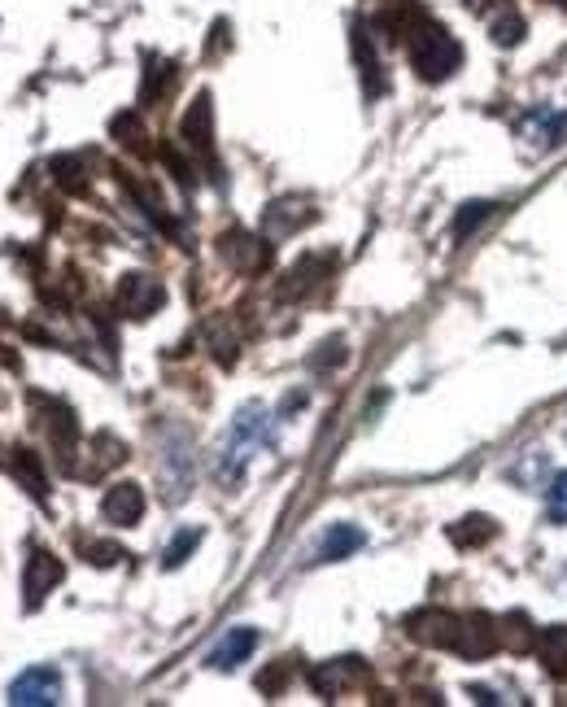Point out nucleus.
Listing matches in <instances>:
<instances>
[{
  "label": "nucleus",
  "mask_w": 567,
  "mask_h": 707,
  "mask_svg": "<svg viewBox=\"0 0 567 707\" xmlns=\"http://www.w3.org/2000/svg\"><path fill=\"white\" fill-rule=\"evenodd\" d=\"M271 441V428H267V410L263 406H245L219 450V480H241L245 476V463H250V450L267 445Z\"/></svg>",
  "instance_id": "obj_2"
},
{
  "label": "nucleus",
  "mask_w": 567,
  "mask_h": 707,
  "mask_svg": "<svg viewBox=\"0 0 567 707\" xmlns=\"http://www.w3.org/2000/svg\"><path fill=\"white\" fill-rule=\"evenodd\" d=\"M61 699V677L57 669H26L13 686H9V704L18 707H44Z\"/></svg>",
  "instance_id": "obj_3"
},
{
  "label": "nucleus",
  "mask_w": 567,
  "mask_h": 707,
  "mask_svg": "<svg viewBox=\"0 0 567 707\" xmlns=\"http://www.w3.org/2000/svg\"><path fill=\"white\" fill-rule=\"evenodd\" d=\"M61 581V564L53 559V555H44V550H35L31 555V564H26V581H22V590H26V603L35 607L53 586Z\"/></svg>",
  "instance_id": "obj_8"
},
{
  "label": "nucleus",
  "mask_w": 567,
  "mask_h": 707,
  "mask_svg": "<svg viewBox=\"0 0 567 707\" xmlns=\"http://www.w3.org/2000/svg\"><path fill=\"white\" fill-rule=\"evenodd\" d=\"M406 629L419 642H432V647H454L459 642V616H450V612H419V616L406 621Z\"/></svg>",
  "instance_id": "obj_5"
},
{
  "label": "nucleus",
  "mask_w": 567,
  "mask_h": 707,
  "mask_svg": "<svg viewBox=\"0 0 567 707\" xmlns=\"http://www.w3.org/2000/svg\"><path fill=\"white\" fill-rule=\"evenodd\" d=\"M362 673H367V669H362V660H332V664H327V669H319L310 682H314V691H319V695H327V699H332V695H340L345 686H354Z\"/></svg>",
  "instance_id": "obj_11"
},
{
  "label": "nucleus",
  "mask_w": 567,
  "mask_h": 707,
  "mask_svg": "<svg viewBox=\"0 0 567 707\" xmlns=\"http://www.w3.org/2000/svg\"><path fill=\"white\" fill-rule=\"evenodd\" d=\"M254 647H258V634L254 629H232L215 651H210V669H236V664H245L250 656H254Z\"/></svg>",
  "instance_id": "obj_10"
},
{
  "label": "nucleus",
  "mask_w": 567,
  "mask_h": 707,
  "mask_svg": "<svg viewBox=\"0 0 567 707\" xmlns=\"http://www.w3.org/2000/svg\"><path fill=\"white\" fill-rule=\"evenodd\" d=\"M162 302H166V293H162V285H158L153 276H123V285H118V306H123L131 320H149Z\"/></svg>",
  "instance_id": "obj_4"
},
{
  "label": "nucleus",
  "mask_w": 567,
  "mask_h": 707,
  "mask_svg": "<svg viewBox=\"0 0 567 707\" xmlns=\"http://www.w3.org/2000/svg\"><path fill=\"white\" fill-rule=\"evenodd\" d=\"M223 258L236 267V271H258L271 263V250L258 241V236H245V232H232L223 236Z\"/></svg>",
  "instance_id": "obj_6"
},
{
  "label": "nucleus",
  "mask_w": 567,
  "mask_h": 707,
  "mask_svg": "<svg viewBox=\"0 0 567 707\" xmlns=\"http://www.w3.org/2000/svg\"><path fill=\"white\" fill-rule=\"evenodd\" d=\"M489 13H494V18H489V31H494V39H498V44H520V39H524V18H520L507 0H502V4H494Z\"/></svg>",
  "instance_id": "obj_14"
},
{
  "label": "nucleus",
  "mask_w": 567,
  "mask_h": 707,
  "mask_svg": "<svg viewBox=\"0 0 567 707\" xmlns=\"http://www.w3.org/2000/svg\"><path fill=\"white\" fill-rule=\"evenodd\" d=\"M184 136H188V144H193V149L210 153V96H201V101L188 109V118H184Z\"/></svg>",
  "instance_id": "obj_15"
},
{
  "label": "nucleus",
  "mask_w": 567,
  "mask_h": 707,
  "mask_svg": "<svg viewBox=\"0 0 567 707\" xmlns=\"http://www.w3.org/2000/svg\"><path fill=\"white\" fill-rule=\"evenodd\" d=\"M494 215V201H472V206H463V215H459V223H454V236L463 241L472 228H481L485 219Z\"/></svg>",
  "instance_id": "obj_17"
},
{
  "label": "nucleus",
  "mask_w": 567,
  "mask_h": 707,
  "mask_svg": "<svg viewBox=\"0 0 567 707\" xmlns=\"http://www.w3.org/2000/svg\"><path fill=\"white\" fill-rule=\"evenodd\" d=\"M406 53H410V66L424 74V79H450L454 70H459V61H463V48H459V39L445 31V26H437V22H424V26H415L410 35H406Z\"/></svg>",
  "instance_id": "obj_1"
},
{
  "label": "nucleus",
  "mask_w": 567,
  "mask_h": 707,
  "mask_svg": "<svg viewBox=\"0 0 567 707\" xmlns=\"http://www.w3.org/2000/svg\"><path fill=\"white\" fill-rule=\"evenodd\" d=\"M537 656L551 669V677L567 682V625H551L537 634Z\"/></svg>",
  "instance_id": "obj_12"
},
{
  "label": "nucleus",
  "mask_w": 567,
  "mask_h": 707,
  "mask_svg": "<svg viewBox=\"0 0 567 707\" xmlns=\"http://www.w3.org/2000/svg\"><path fill=\"white\" fill-rule=\"evenodd\" d=\"M524 131L537 140V144H564L567 140V114H559V109H537V114H529L524 118Z\"/></svg>",
  "instance_id": "obj_13"
},
{
  "label": "nucleus",
  "mask_w": 567,
  "mask_h": 707,
  "mask_svg": "<svg viewBox=\"0 0 567 707\" xmlns=\"http://www.w3.org/2000/svg\"><path fill=\"white\" fill-rule=\"evenodd\" d=\"M197 542H201V533H197V529H184V533L171 542V550H166V559H162V564H166V568H180V564L197 550Z\"/></svg>",
  "instance_id": "obj_19"
},
{
  "label": "nucleus",
  "mask_w": 567,
  "mask_h": 707,
  "mask_svg": "<svg viewBox=\"0 0 567 707\" xmlns=\"http://www.w3.org/2000/svg\"><path fill=\"white\" fill-rule=\"evenodd\" d=\"M559 4H567V0H559Z\"/></svg>",
  "instance_id": "obj_21"
},
{
  "label": "nucleus",
  "mask_w": 567,
  "mask_h": 707,
  "mask_svg": "<svg viewBox=\"0 0 567 707\" xmlns=\"http://www.w3.org/2000/svg\"><path fill=\"white\" fill-rule=\"evenodd\" d=\"M88 555H92V564H118V559H123V550H118V546H101V542H92V546H88Z\"/></svg>",
  "instance_id": "obj_20"
},
{
  "label": "nucleus",
  "mask_w": 567,
  "mask_h": 707,
  "mask_svg": "<svg viewBox=\"0 0 567 707\" xmlns=\"http://www.w3.org/2000/svg\"><path fill=\"white\" fill-rule=\"evenodd\" d=\"M546 511H551L555 524H567V472H559V476L551 480V489H546Z\"/></svg>",
  "instance_id": "obj_18"
},
{
  "label": "nucleus",
  "mask_w": 567,
  "mask_h": 707,
  "mask_svg": "<svg viewBox=\"0 0 567 707\" xmlns=\"http://www.w3.org/2000/svg\"><path fill=\"white\" fill-rule=\"evenodd\" d=\"M101 511H105L109 524H136V520L144 515V494H140V485H114V489L105 494Z\"/></svg>",
  "instance_id": "obj_7"
},
{
  "label": "nucleus",
  "mask_w": 567,
  "mask_h": 707,
  "mask_svg": "<svg viewBox=\"0 0 567 707\" xmlns=\"http://www.w3.org/2000/svg\"><path fill=\"white\" fill-rule=\"evenodd\" d=\"M463 524H467V529H459V524L450 529V537H454L459 546H472V542L481 546V542H489V537L498 533V529H494V520H485V515H472V520H463Z\"/></svg>",
  "instance_id": "obj_16"
},
{
  "label": "nucleus",
  "mask_w": 567,
  "mask_h": 707,
  "mask_svg": "<svg viewBox=\"0 0 567 707\" xmlns=\"http://www.w3.org/2000/svg\"><path fill=\"white\" fill-rule=\"evenodd\" d=\"M362 529H354V524H332L327 533H323V542H319V550H314V559L319 564H336V559H345V555H354V550H362Z\"/></svg>",
  "instance_id": "obj_9"
}]
</instances>
